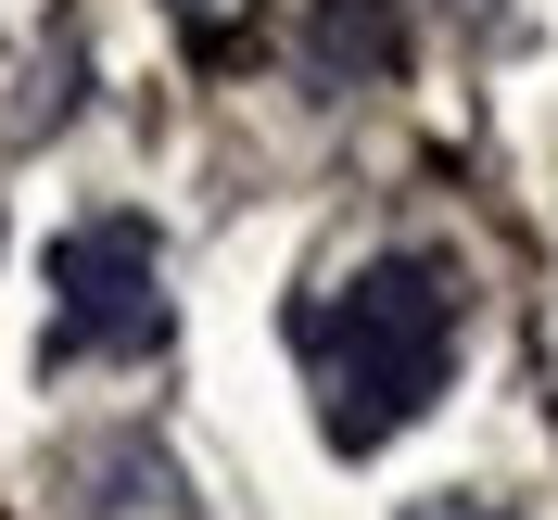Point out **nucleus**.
Listing matches in <instances>:
<instances>
[{
    "instance_id": "f03ea898",
    "label": "nucleus",
    "mask_w": 558,
    "mask_h": 520,
    "mask_svg": "<svg viewBox=\"0 0 558 520\" xmlns=\"http://www.w3.org/2000/svg\"><path fill=\"white\" fill-rule=\"evenodd\" d=\"M178 305H166V254L140 216H76L51 242V368L89 355H166Z\"/></svg>"
},
{
    "instance_id": "423d86ee",
    "label": "nucleus",
    "mask_w": 558,
    "mask_h": 520,
    "mask_svg": "<svg viewBox=\"0 0 558 520\" xmlns=\"http://www.w3.org/2000/svg\"><path fill=\"white\" fill-rule=\"evenodd\" d=\"M418 520H508V508H483V495H432Z\"/></svg>"
},
{
    "instance_id": "20e7f679",
    "label": "nucleus",
    "mask_w": 558,
    "mask_h": 520,
    "mask_svg": "<svg viewBox=\"0 0 558 520\" xmlns=\"http://www.w3.org/2000/svg\"><path fill=\"white\" fill-rule=\"evenodd\" d=\"M305 64L330 76V89L393 76L407 64V0H305Z\"/></svg>"
},
{
    "instance_id": "39448f33",
    "label": "nucleus",
    "mask_w": 558,
    "mask_h": 520,
    "mask_svg": "<svg viewBox=\"0 0 558 520\" xmlns=\"http://www.w3.org/2000/svg\"><path fill=\"white\" fill-rule=\"evenodd\" d=\"M166 13H178L191 38H242V26H254V0H166Z\"/></svg>"
},
{
    "instance_id": "f257e3e1",
    "label": "nucleus",
    "mask_w": 558,
    "mask_h": 520,
    "mask_svg": "<svg viewBox=\"0 0 558 520\" xmlns=\"http://www.w3.org/2000/svg\"><path fill=\"white\" fill-rule=\"evenodd\" d=\"M457 330H470V292H457L445 254H381L343 292H317L292 317V355L317 382V432L343 457H381L393 432H418L457 368Z\"/></svg>"
},
{
    "instance_id": "7ed1b4c3",
    "label": "nucleus",
    "mask_w": 558,
    "mask_h": 520,
    "mask_svg": "<svg viewBox=\"0 0 558 520\" xmlns=\"http://www.w3.org/2000/svg\"><path fill=\"white\" fill-rule=\"evenodd\" d=\"M64 483L89 495L76 520H191V483H178V457L153 445V432H114V445H89Z\"/></svg>"
}]
</instances>
